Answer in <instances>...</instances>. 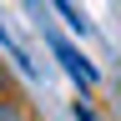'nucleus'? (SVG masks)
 Returning a JSON list of instances; mask_svg holds the SVG:
<instances>
[{"label": "nucleus", "mask_w": 121, "mask_h": 121, "mask_svg": "<svg viewBox=\"0 0 121 121\" xmlns=\"http://www.w3.org/2000/svg\"><path fill=\"white\" fill-rule=\"evenodd\" d=\"M76 121H96V111H91V106H81V101H76Z\"/></svg>", "instance_id": "nucleus-3"}, {"label": "nucleus", "mask_w": 121, "mask_h": 121, "mask_svg": "<svg viewBox=\"0 0 121 121\" xmlns=\"http://www.w3.org/2000/svg\"><path fill=\"white\" fill-rule=\"evenodd\" d=\"M51 51H56V60H60V66H66V71H71V76H76L81 86H96V66H91V60H86L81 51H76L71 40H60V35H51Z\"/></svg>", "instance_id": "nucleus-1"}, {"label": "nucleus", "mask_w": 121, "mask_h": 121, "mask_svg": "<svg viewBox=\"0 0 121 121\" xmlns=\"http://www.w3.org/2000/svg\"><path fill=\"white\" fill-rule=\"evenodd\" d=\"M0 121H25V111H20V101L0 96Z\"/></svg>", "instance_id": "nucleus-2"}]
</instances>
